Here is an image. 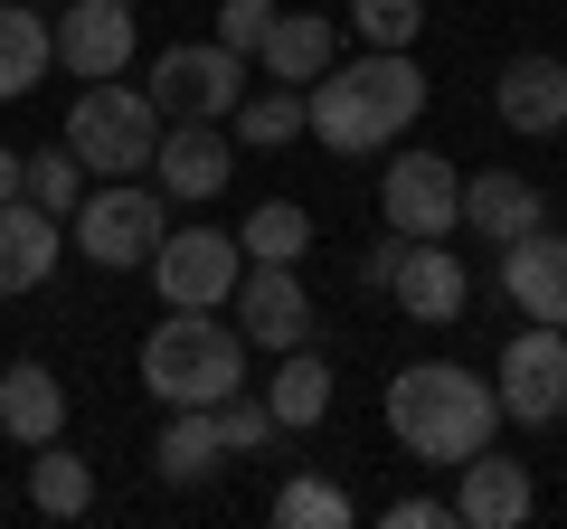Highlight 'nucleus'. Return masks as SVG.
<instances>
[{
	"mask_svg": "<svg viewBox=\"0 0 567 529\" xmlns=\"http://www.w3.org/2000/svg\"><path fill=\"white\" fill-rule=\"evenodd\" d=\"M398 246H406V237H398V227H388V246H369V264H360L369 284H388V274H398Z\"/></svg>",
	"mask_w": 567,
	"mask_h": 529,
	"instance_id": "473e14b6",
	"label": "nucleus"
},
{
	"mask_svg": "<svg viewBox=\"0 0 567 529\" xmlns=\"http://www.w3.org/2000/svg\"><path fill=\"white\" fill-rule=\"evenodd\" d=\"M227 133L218 123H162V152H152V170H162V189L171 199H218L227 189Z\"/></svg>",
	"mask_w": 567,
	"mask_h": 529,
	"instance_id": "a211bd4d",
	"label": "nucleus"
},
{
	"mask_svg": "<svg viewBox=\"0 0 567 529\" xmlns=\"http://www.w3.org/2000/svg\"><path fill=\"white\" fill-rule=\"evenodd\" d=\"M0 199H20V152L0 143Z\"/></svg>",
	"mask_w": 567,
	"mask_h": 529,
	"instance_id": "72a5a7b5",
	"label": "nucleus"
},
{
	"mask_svg": "<svg viewBox=\"0 0 567 529\" xmlns=\"http://www.w3.org/2000/svg\"><path fill=\"white\" fill-rule=\"evenodd\" d=\"M227 303H237L246 350H303L312 341V293H303L293 264H256V256H246V274H237Z\"/></svg>",
	"mask_w": 567,
	"mask_h": 529,
	"instance_id": "9d476101",
	"label": "nucleus"
},
{
	"mask_svg": "<svg viewBox=\"0 0 567 529\" xmlns=\"http://www.w3.org/2000/svg\"><path fill=\"white\" fill-rule=\"evenodd\" d=\"M20 199H39L48 218H66V208L85 199V162L66 143H48V152H20Z\"/></svg>",
	"mask_w": 567,
	"mask_h": 529,
	"instance_id": "a878e982",
	"label": "nucleus"
},
{
	"mask_svg": "<svg viewBox=\"0 0 567 529\" xmlns=\"http://www.w3.org/2000/svg\"><path fill=\"white\" fill-rule=\"evenodd\" d=\"M237 143H256V152H275V143H293L303 133V85H265V95H237Z\"/></svg>",
	"mask_w": 567,
	"mask_h": 529,
	"instance_id": "bb28decb",
	"label": "nucleus"
},
{
	"mask_svg": "<svg viewBox=\"0 0 567 529\" xmlns=\"http://www.w3.org/2000/svg\"><path fill=\"white\" fill-rule=\"evenodd\" d=\"M265 407H275V426L284 435H303V426H322L331 416V360L322 350H284V369H275V387H265Z\"/></svg>",
	"mask_w": 567,
	"mask_h": 529,
	"instance_id": "5701e85b",
	"label": "nucleus"
},
{
	"mask_svg": "<svg viewBox=\"0 0 567 529\" xmlns=\"http://www.w3.org/2000/svg\"><path fill=\"white\" fill-rule=\"evenodd\" d=\"M48 39H58V66L76 85L123 76L133 66V0H66L58 20H48Z\"/></svg>",
	"mask_w": 567,
	"mask_h": 529,
	"instance_id": "f8f14e48",
	"label": "nucleus"
},
{
	"mask_svg": "<svg viewBox=\"0 0 567 529\" xmlns=\"http://www.w3.org/2000/svg\"><path fill=\"white\" fill-rule=\"evenodd\" d=\"M237 246H246L256 264H303V256H312V218H303L293 199H265V208H246Z\"/></svg>",
	"mask_w": 567,
	"mask_h": 529,
	"instance_id": "b1692460",
	"label": "nucleus"
},
{
	"mask_svg": "<svg viewBox=\"0 0 567 529\" xmlns=\"http://www.w3.org/2000/svg\"><path fill=\"white\" fill-rule=\"evenodd\" d=\"M529 510H539V483H529V464L520 454H464L454 464V520L464 529H520Z\"/></svg>",
	"mask_w": 567,
	"mask_h": 529,
	"instance_id": "ddd939ff",
	"label": "nucleus"
},
{
	"mask_svg": "<svg viewBox=\"0 0 567 529\" xmlns=\"http://www.w3.org/2000/svg\"><path fill=\"white\" fill-rule=\"evenodd\" d=\"M511 426H558L567 416V331L558 322H529L520 341L502 350V378H492Z\"/></svg>",
	"mask_w": 567,
	"mask_h": 529,
	"instance_id": "6e6552de",
	"label": "nucleus"
},
{
	"mask_svg": "<svg viewBox=\"0 0 567 529\" xmlns=\"http://www.w3.org/2000/svg\"><path fill=\"white\" fill-rule=\"evenodd\" d=\"M29 501L48 510V520H76L85 501H95V464L66 445H39V464H29Z\"/></svg>",
	"mask_w": 567,
	"mask_h": 529,
	"instance_id": "393cba45",
	"label": "nucleus"
},
{
	"mask_svg": "<svg viewBox=\"0 0 567 529\" xmlns=\"http://www.w3.org/2000/svg\"><path fill=\"white\" fill-rule=\"evenodd\" d=\"M275 520L284 529H350V491L322 483V473H293V483L275 491Z\"/></svg>",
	"mask_w": 567,
	"mask_h": 529,
	"instance_id": "cd10ccee",
	"label": "nucleus"
},
{
	"mask_svg": "<svg viewBox=\"0 0 567 529\" xmlns=\"http://www.w3.org/2000/svg\"><path fill=\"white\" fill-rule=\"evenodd\" d=\"M58 143L85 162V180H133V170H152V152H162V104L142 95V85L95 76L76 104H66Z\"/></svg>",
	"mask_w": 567,
	"mask_h": 529,
	"instance_id": "20e7f679",
	"label": "nucleus"
},
{
	"mask_svg": "<svg viewBox=\"0 0 567 529\" xmlns=\"http://www.w3.org/2000/svg\"><path fill=\"white\" fill-rule=\"evenodd\" d=\"M66 426V387L48 360H20V369H0V435L10 445H58Z\"/></svg>",
	"mask_w": 567,
	"mask_h": 529,
	"instance_id": "6ab92c4d",
	"label": "nucleus"
},
{
	"mask_svg": "<svg viewBox=\"0 0 567 529\" xmlns=\"http://www.w3.org/2000/svg\"><path fill=\"white\" fill-rule=\"evenodd\" d=\"M218 464H227L218 407H171L162 416V445H152V473H162V483H208Z\"/></svg>",
	"mask_w": 567,
	"mask_h": 529,
	"instance_id": "aec40b11",
	"label": "nucleus"
},
{
	"mask_svg": "<svg viewBox=\"0 0 567 529\" xmlns=\"http://www.w3.org/2000/svg\"><path fill=\"white\" fill-rule=\"evenodd\" d=\"M58 66V39H48V20L29 10V0H0V104H20L29 85Z\"/></svg>",
	"mask_w": 567,
	"mask_h": 529,
	"instance_id": "4be33fe9",
	"label": "nucleus"
},
{
	"mask_svg": "<svg viewBox=\"0 0 567 529\" xmlns=\"http://www.w3.org/2000/svg\"><path fill=\"white\" fill-rule=\"evenodd\" d=\"M142 95L162 104V123H227L237 114V95H246V58L237 48H189V39H171L162 58H152V76H142Z\"/></svg>",
	"mask_w": 567,
	"mask_h": 529,
	"instance_id": "423d86ee",
	"label": "nucleus"
},
{
	"mask_svg": "<svg viewBox=\"0 0 567 529\" xmlns=\"http://www.w3.org/2000/svg\"><path fill=\"white\" fill-rule=\"evenodd\" d=\"M492 114L520 133V143H548L567 123V66L548 58V48H529V58H511L502 76H492Z\"/></svg>",
	"mask_w": 567,
	"mask_h": 529,
	"instance_id": "4468645a",
	"label": "nucleus"
},
{
	"mask_svg": "<svg viewBox=\"0 0 567 529\" xmlns=\"http://www.w3.org/2000/svg\"><path fill=\"white\" fill-rule=\"evenodd\" d=\"M425 114V66L406 48H369V58H331L303 85V133H322V152L369 162V152H398V133Z\"/></svg>",
	"mask_w": 567,
	"mask_h": 529,
	"instance_id": "f257e3e1",
	"label": "nucleus"
},
{
	"mask_svg": "<svg viewBox=\"0 0 567 529\" xmlns=\"http://www.w3.org/2000/svg\"><path fill=\"white\" fill-rule=\"evenodd\" d=\"M218 435H227V454H256V445H275V407H265V397H246V387H237V397H218Z\"/></svg>",
	"mask_w": 567,
	"mask_h": 529,
	"instance_id": "c756f323",
	"label": "nucleus"
},
{
	"mask_svg": "<svg viewBox=\"0 0 567 529\" xmlns=\"http://www.w3.org/2000/svg\"><path fill=\"white\" fill-rule=\"evenodd\" d=\"M265 29H275V0H218V48H237V58H256Z\"/></svg>",
	"mask_w": 567,
	"mask_h": 529,
	"instance_id": "7c9ffc66",
	"label": "nucleus"
},
{
	"mask_svg": "<svg viewBox=\"0 0 567 529\" xmlns=\"http://www.w3.org/2000/svg\"><path fill=\"white\" fill-rule=\"evenodd\" d=\"M142 387L162 407H218L246 387V331L218 312H171L152 341H142Z\"/></svg>",
	"mask_w": 567,
	"mask_h": 529,
	"instance_id": "7ed1b4c3",
	"label": "nucleus"
},
{
	"mask_svg": "<svg viewBox=\"0 0 567 529\" xmlns=\"http://www.w3.org/2000/svg\"><path fill=\"white\" fill-rule=\"evenodd\" d=\"M388 435L416 464H464V454H483L502 435V397L464 360H416V369L388 378Z\"/></svg>",
	"mask_w": 567,
	"mask_h": 529,
	"instance_id": "f03ea898",
	"label": "nucleus"
},
{
	"mask_svg": "<svg viewBox=\"0 0 567 529\" xmlns=\"http://www.w3.org/2000/svg\"><path fill=\"white\" fill-rule=\"evenodd\" d=\"M171 237V199L142 180H85V199L66 208V246H76L85 264H104V274H133V264H152V246Z\"/></svg>",
	"mask_w": 567,
	"mask_h": 529,
	"instance_id": "39448f33",
	"label": "nucleus"
},
{
	"mask_svg": "<svg viewBox=\"0 0 567 529\" xmlns=\"http://www.w3.org/2000/svg\"><path fill=\"white\" fill-rule=\"evenodd\" d=\"M66 256V218H48L39 199H0V293L48 284Z\"/></svg>",
	"mask_w": 567,
	"mask_h": 529,
	"instance_id": "f3484780",
	"label": "nucleus"
},
{
	"mask_svg": "<svg viewBox=\"0 0 567 529\" xmlns=\"http://www.w3.org/2000/svg\"><path fill=\"white\" fill-rule=\"evenodd\" d=\"M454 227H473L483 246H511V237H529V227H548V199H539V180H520V170H473Z\"/></svg>",
	"mask_w": 567,
	"mask_h": 529,
	"instance_id": "dca6fc26",
	"label": "nucleus"
},
{
	"mask_svg": "<svg viewBox=\"0 0 567 529\" xmlns=\"http://www.w3.org/2000/svg\"><path fill=\"white\" fill-rule=\"evenodd\" d=\"M454 520V501H398L388 510V529H445Z\"/></svg>",
	"mask_w": 567,
	"mask_h": 529,
	"instance_id": "2f4dec72",
	"label": "nucleus"
},
{
	"mask_svg": "<svg viewBox=\"0 0 567 529\" xmlns=\"http://www.w3.org/2000/svg\"><path fill=\"white\" fill-rule=\"evenodd\" d=\"M256 58H265L275 85H312L331 66V20H322V10H275V29H265Z\"/></svg>",
	"mask_w": 567,
	"mask_h": 529,
	"instance_id": "412c9836",
	"label": "nucleus"
},
{
	"mask_svg": "<svg viewBox=\"0 0 567 529\" xmlns=\"http://www.w3.org/2000/svg\"><path fill=\"white\" fill-rule=\"evenodd\" d=\"M502 293L529 312V322H558L567 331V237L529 227V237L502 246Z\"/></svg>",
	"mask_w": 567,
	"mask_h": 529,
	"instance_id": "2eb2a0df",
	"label": "nucleus"
},
{
	"mask_svg": "<svg viewBox=\"0 0 567 529\" xmlns=\"http://www.w3.org/2000/svg\"><path fill=\"white\" fill-rule=\"evenodd\" d=\"M388 293H398V312H406V322L445 331V322H464L473 274H464V256H454L445 237H406V246H398V274H388Z\"/></svg>",
	"mask_w": 567,
	"mask_h": 529,
	"instance_id": "9b49d317",
	"label": "nucleus"
},
{
	"mask_svg": "<svg viewBox=\"0 0 567 529\" xmlns=\"http://www.w3.org/2000/svg\"><path fill=\"white\" fill-rule=\"evenodd\" d=\"M350 20H360L369 48H406L425 29V0H350Z\"/></svg>",
	"mask_w": 567,
	"mask_h": 529,
	"instance_id": "c85d7f7f",
	"label": "nucleus"
},
{
	"mask_svg": "<svg viewBox=\"0 0 567 529\" xmlns=\"http://www.w3.org/2000/svg\"><path fill=\"white\" fill-rule=\"evenodd\" d=\"M237 274H246L237 227H171V237L152 246V284H162L171 312H218L227 293H237Z\"/></svg>",
	"mask_w": 567,
	"mask_h": 529,
	"instance_id": "0eeeda50",
	"label": "nucleus"
},
{
	"mask_svg": "<svg viewBox=\"0 0 567 529\" xmlns=\"http://www.w3.org/2000/svg\"><path fill=\"white\" fill-rule=\"evenodd\" d=\"M454 208H464V170L445 152H398L379 170V218L398 237H454Z\"/></svg>",
	"mask_w": 567,
	"mask_h": 529,
	"instance_id": "1a4fd4ad",
	"label": "nucleus"
}]
</instances>
